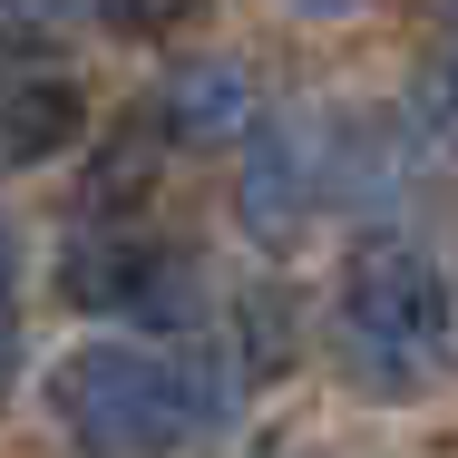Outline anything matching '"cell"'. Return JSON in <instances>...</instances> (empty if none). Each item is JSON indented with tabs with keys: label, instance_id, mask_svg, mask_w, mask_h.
I'll list each match as a JSON object with an SVG mask.
<instances>
[{
	"label": "cell",
	"instance_id": "9",
	"mask_svg": "<svg viewBox=\"0 0 458 458\" xmlns=\"http://www.w3.org/2000/svg\"><path fill=\"white\" fill-rule=\"evenodd\" d=\"M10 361H20V332H10V234H0V390H10Z\"/></svg>",
	"mask_w": 458,
	"mask_h": 458
},
{
	"label": "cell",
	"instance_id": "1",
	"mask_svg": "<svg viewBox=\"0 0 458 458\" xmlns=\"http://www.w3.org/2000/svg\"><path fill=\"white\" fill-rule=\"evenodd\" d=\"M225 410V390L195 361L137 352V342H89L49 370V420L89 458H166Z\"/></svg>",
	"mask_w": 458,
	"mask_h": 458
},
{
	"label": "cell",
	"instance_id": "8",
	"mask_svg": "<svg viewBox=\"0 0 458 458\" xmlns=\"http://www.w3.org/2000/svg\"><path fill=\"white\" fill-rule=\"evenodd\" d=\"M69 10L79 0H0V30L10 39H49V30H69Z\"/></svg>",
	"mask_w": 458,
	"mask_h": 458
},
{
	"label": "cell",
	"instance_id": "10",
	"mask_svg": "<svg viewBox=\"0 0 458 458\" xmlns=\"http://www.w3.org/2000/svg\"><path fill=\"white\" fill-rule=\"evenodd\" d=\"M302 10H352V0H302Z\"/></svg>",
	"mask_w": 458,
	"mask_h": 458
},
{
	"label": "cell",
	"instance_id": "3",
	"mask_svg": "<svg viewBox=\"0 0 458 458\" xmlns=\"http://www.w3.org/2000/svg\"><path fill=\"white\" fill-rule=\"evenodd\" d=\"M59 293L79 312H127V322H195V254L137 234L127 215H89L59 254Z\"/></svg>",
	"mask_w": 458,
	"mask_h": 458
},
{
	"label": "cell",
	"instance_id": "5",
	"mask_svg": "<svg viewBox=\"0 0 458 458\" xmlns=\"http://www.w3.org/2000/svg\"><path fill=\"white\" fill-rule=\"evenodd\" d=\"M79 127H89V98L69 89V79H49V69H0V176L79 147Z\"/></svg>",
	"mask_w": 458,
	"mask_h": 458
},
{
	"label": "cell",
	"instance_id": "11",
	"mask_svg": "<svg viewBox=\"0 0 458 458\" xmlns=\"http://www.w3.org/2000/svg\"><path fill=\"white\" fill-rule=\"evenodd\" d=\"M449 312H458V283H449Z\"/></svg>",
	"mask_w": 458,
	"mask_h": 458
},
{
	"label": "cell",
	"instance_id": "7",
	"mask_svg": "<svg viewBox=\"0 0 458 458\" xmlns=\"http://www.w3.org/2000/svg\"><path fill=\"white\" fill-rule=\"evenodd\" d=\"M429 98H439V117L458 127V0H439V69H429Z\"/></svg>",
	"mask_w": 458,
	"mask_h": 458
},
{
	"label": "cell",
	"instance_id": "4",
	"mask_svg": "<svg viewBox=\"0 0 458 458\" xmlns=\"http://www.w3.org/2000/svg\"><path fill=\"white\" fill-rule=\"evenodd\" d=\"M157 137H176V147H234L244 127H254V79L234 69V59H185L176 79L157 89V117H147Z\"/></svg>",
	"mask_w": 458,
	"mask_h": 458
},
{
	"label": "cell",
	"instance_id": "6",
	"mask_svg": "<svg viewBox=\"0 0 458 458\" xmlns=\"http://www.w3.org/2000/svg\"><path fill=\"white\" fill-rule=\"evenodd\" d=\"M107 10V30H127V39H166V30H185L205 0H98Z\"/></svg>",
	"mask_w": 458,
	"mask_h": 458
},
{
	"label": "cell",
	"instance_id": "2",
	"mask_svg": "<svg viewBox=\"0 0 458 458\" xmlns=\"http://www.w3.org/2000/svg\"><path fill=\"white\" fill-rule=\"evenodd\" d=\"M449 283L429 274L420 244L400 234H370L361 254L342 264V370L380 390V400H410L429 370H439V332H449Z\"/></svg>",
	"mask_w": 458,
	"mask_h": 458
}]
</instances>
